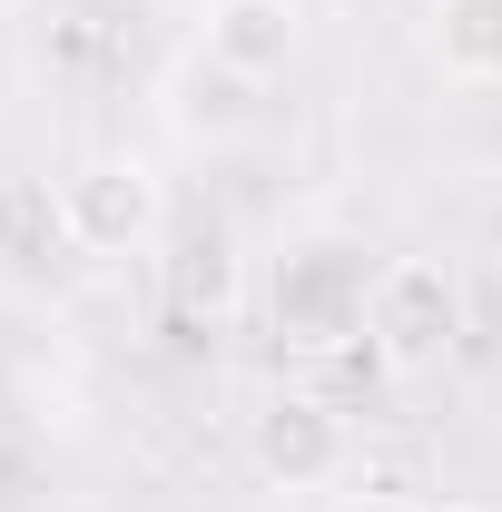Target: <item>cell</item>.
<instances>
[{"instance_id": "6da1fadb", "label": "cell", "mask_w": 502, "mask_h": 512, "mask_svg": "<svg viewBox=\"0 0 502 512\" xmlns=\"http://www.w3.org/2000/svg\"><path fill=\"white\" fill-rule=\"evenodd\" d=\"M365 345L384 375H434L463 355V286L443 256H384L365 296Z\"/></svg>"}, {"instance_id": "7a4b0ae2", "label": "cell", "mask_w": 502, "mask_h": 512, "mask_svg": "<svg viewBox=\"0 0 502 512\" xmlns=\"http://www.w3.org/2000/svg\"><path fill=\"white\" fill-rule=\"evenodd\" d=\"M276 335L306 345V355H335L345 335H365V296H375V266L355 237H306V247L276 256Z\"/></svg>"}, {"instance_id": "3957f363", "label": "cell", "mask_w": 502, "mask_h": 512, "mask_svg": "<svg viewBox=\"0 0 502 512\" xmlns=\"http://www.w3.org/2000/svg\"><path fill=\"white\" fill-rule=\"evenodd\" d=\"M345 463H355V424H345L325 394H306V384L266 394L247 414V473L266 493H335Z\"/></svg>"}, {"instance_id": "277c9868", "label": "cell", "mask_w": 502, "mask_h": 512, "mask_svg": "<svg viewBox=\"0 0 502 512\" xmlns=\"http://www.w3.org/2000/svg\"><path fill=\"white\" fill-rule=\"evenodd\" d=\"M60 197H69L79 256H138V247H158V227H168V178L138 148H89L60 178Z\"/></svg>"}, {"instance_id": "5b68a950", "label": "cell", "mask_w": 502, "mask_h": 512, "mask_svg": "<svg viewBox=\"0 0 502 512\" xmlns=\"http://www.w3.org/2000/svg\"><path fill=\"white\" fill-rule=\"evenodd\" d=\"M306 50V10L296 0H197V60L237 69V79H276Z\"/></svg>"}, {"instance_id": "8992f818", "label": "cell", "mask_w": 502, "mask_h": 512, "mask_svg": "<svg viewBox=\"0 0 502 512\" xmlns=\"http://www.w3.org/2000/svg\"><path fill=\"white\" fill-rule=\"evenodd\" d=\"M79 237H69V197L40 168H0V276H60Z\"/></svg>"}, {"instance_id": "52a82bcc", "label": "cell", "mask_w": 502, "mask_h": 512, "mask_svg": "<svg viewBox=\"0 0 502 512\" xmlns=\"http://www.w3.org/2000/svg\"><path fill=\"white\" fill-rule=\"evenodd\" d=\"M424 50L453 89H502V0H434Z\"/></svg>"}, {"instance_id": "ba28073f", "label": "cell", "mask_w": 502, "mask_h": 512, "mask_svg": "<svg viewBox=\"0 0 502 512\" xmlns=\"http://www.w3.org/2000/svg\"><path fill=\"white\" fill-rule=\"evenodd\" d=\"M247 89H256V79H237V69L188 60V69H178V99H168V109H178V128H188V138H237V128L256 119Z\"/></svg>"}, {"instance_id": "9c48e42d", "label": "cell", "mask_w": 502, "mask_h": 512, "mask_svg": "<svg viewBox=\"0 0 502 512\" xmlns=\"http://www.w3.org/2000/svg\"><path fill=\"white\" fill-rule=\"evenodd\" d=\"M178 296H188L197 316H227V306H237V237H227V217L188 227V256H178Z\"/></svg>"}, {"instance_id": "30bf717a", "label": "cell", "mask_w": 502, "mask_h": 512, "mask_svg": "<svg viewBox=\"0 0 502 512\" xmlns=\"http://www.w3.org/2000/svg\"><path fill=\"white\" fill-rule=\"evenodd\" d=\"M335 512H424V503H414V493H345Z\"/></svg>"}, {"instance_id": "8fae6325", "label": "cell", "mask_w": 502, "mask_h": 512, "mask_svg": "<svg viewBox=\"0 0 502 512\" xmlns=\"http://www.w3.org/2000/svg\"><path fill=\"white\" fill-rule=\"evenodd\" d=\"M453 512H502V503H453Z\"/></svg>"}, {"instance_id": "7c38bea8", "label": "cell", "mask_w": 502, "mask_h": 512, "mask_svg": "<svg viewBox=\"0 0 502 512\" xmlns=\"http://www.w3.org/2000/svg\"><path fill=\"white\" fill-rule=\"evenodd\" d=\"M10 10H20V0H0V20H10Z\"/></svg>"}]
</instances>
